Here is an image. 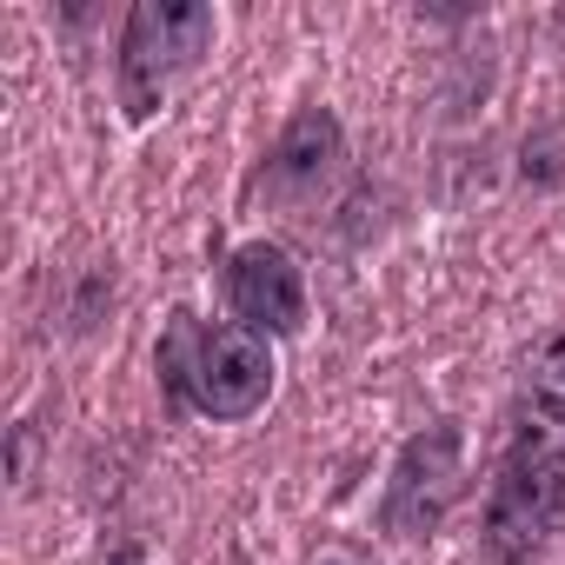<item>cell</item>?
I'll list each match as a JSON object with an SVG mask.
<instances>
[{"label": "cell", "mask_w": 565, "mask_h": 565, "mask_svg": "<svg viewBox=\"0 0 565 565\" xmlns=\"http://www.w3.org/2000/svg\"><path fill=\"white\" fill-rule=\"evenodd\" d=\"M333 565H347V558H333Z\"/></svg>", "instance_id": "ba28073f"}, {"label": "cell", "mask_w": 565, "mask_h": 565, "mask_svg": "<svg viewBox=\"0 0 565 565\" xmlns=\"http://www.w3.org/2000/svg\"><path fill=\"white\" fill-rule=\"evenodd\" d=\"M565 519V433L558 426H539L512 446L499 486H492V505H486V539L499 558H519L532 552L552 525Z\"/></svg>", "instance_id": "3957f363"}, {"label": "cell", "mask_w": 565, "mask_h": 565, "mask_svg": "<svg viewBox=\"0 0 565 565\" xmlns=\"http://www.w3.org/2000/svg\"><path fill=\"white\" fill-rule=\"evenodd\" d=\"M333 160H340V127H333V114L307 107V114L287 127V140H279L266 180H273V186H313Z\"/></svg>", "instance_id": "8992f818"}, {"label": "cell", "mask_w": 565, "mask_h": 565, "mask_svg": "<svg viewBox=\"0 0 565 565\" xmlns=\"http://www.w3.org/2000/svg\"><path fill=\"white\" fill-rule=\"evenodd\" d=\"M452 492H459V433H452V426H433V433H419V439L406 446V459H399V472H393L386 525H393L399 539H413V532H426V525L452 505Z\"/></svg>", "instance_id": "5b68a950"}, {"label": "cell", "mask_w": 565, "mask_h": 565, "mask_svg": "<svg viewBox=\"0 0 565 565\" xmlns=\"http://www.w3.org/2000/svg\"><path fill=\"white\" fill-rule=\"evenodd\" d=\"M226 300L233 313L253 327V333H294L307 320V287H300V266L287 246H239L233 253V273H226Z\"/></svg>", "instance_id": "277c9868"}, {"label": "cell", "mask_w": 565, "mask_h": 565, "mask_svg": "<svg viewBox=\"0 0 565 565\" xmlns=\"http://www.w3.org/2000/svg\"><path fill=\"white\" fill-rule=\"evenodd\" d=\"M525 406H532L545 426L565 433V327L539 340V353H532V366H525Z\"/></svg>", "instance_id": "52a82bcc"}, {"label": "cell", "mask_w": 565, "mask_h": 565, "mask_svg": "<svg viewBox=\"0 0 565 565\" xmlns=\"http://www.w3.org/2000/svg\"><path fill=\"white\" fill-rule=\"evenodd\" d=\"M213 41V8L200 0H140L127 14V41H120V100L134 120H147L160 107V94L206 54Z\"/></svg>", "instance_id": "7a4b0ae2"}, {"label": "cell", "mask_w": 565, "mask_h": 565, "mask_svg": "<svg viewBox=\"0 0 565 565\" xmlns=\"http://www.w3.org/2000/svg\"><path fill=\"white\" fill-rule=\"evenodd\" d=\"M160 366H167V380L186 393V406L206 413V419H246V413H259L266 393H273L266 333H253L246 320L193 327V313H173V327H167V340H160Z\"/></svg>", "instance_id": "6da1fadb"}]
</instances>
